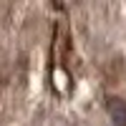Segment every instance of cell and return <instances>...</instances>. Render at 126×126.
<instances>
[{"mask_svg": "<svg viewBox=\"0 0 126 126\" xmlns=\"http://www.w3.org/2000/svg\"><path fill=\"white\" fill-rule=\"evenodd\" d=\"M106 111L113 121V126H126V101L119 96H109L106 98Z\"/></svg>", "mask_w": 126, "mask_h": 126, "instance_id": "6da1fadb", "label": "cell"}]
</instances>
